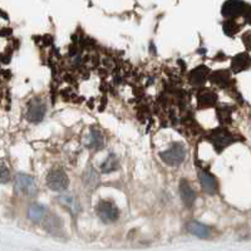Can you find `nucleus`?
I'll use <instances>...</instances> for the list:
<instances>
[{
  "instance_id": "f257e3e1",
  "label": "nucleus",
  "mask_w": 251,
  "mask_h": 251,
  "mask_svg": "<svg viewBox=\"0 0 251 251\" xmlns=\"http://www.w3.org/2000/svg\"><path fill=\"white\" fill-rule=\"evenodd\" d=\"M160 157L162 158L166 165L170 166H178L183 162L186 157V149L185 146L181 143H174L169 150L160 153Z\"/></svg>"
},
{
  "instance_id": "f03ea898",
  "label": "nucleus",
  "mask_w": 251,
  "mask_h": 251,
  "mask_svg": "<svg viewBox=\"0 0 251 251\" xmlns=\"http://www.w3.org/2000/svg\"><path fill=\"white\" fill-rule=\"evenodd\" d=\"M47 185L54 191H64L69 185V178L62 169H54L47 176Z\"/></svg>"
},
{
  "instance_id": "7ed1b4c3",
  "label": "nucleus",
  "mask_w": 251,
  "mask_h": 251,
  "mask_svg": "<svg viewBox=\"0 0 251 251\" xmlns=\"http://www.w3.org/2000/svg\"><path fill=\"white\" fill-rule=\"evenodd\" d=\"M37 183L31 176L25 174H19L15 177V191L19 195L33 196L37 194Z\"/></svg>"
},
{
  "instance_id": "20e7f679",
  "label": "nucleus",
  "mask_w": 251,
  "mask_h": 251,
  "mask_svg": "<svg viewBox=\"0 0 251 251\" xmlns=\"http://www.w3.org/2000/svg\"><path fill=\"white\" fill-rule=\"evenodd\" d=\"M97 214L103 223H114L120 217L118 207L109 200H102L97 206Z\"/></svg>"
},
{
  "instance_id": "39448f33",
  "label": "nucleus",
  "mask_w": 251,
  "mask_h": 251,
  "mask_svg": "<svg viewBox=\"0 0 251 251\" xmlns=\"http://www.w3.org/2000/svg\"><path fill=\"white\" fill-rule=\"evenodd\" d=\"M249 10L248 4L244 1H236V0H230L226 1L221 9V14L226 18H235Z\"/></svg>"
},
{
  "instance_id": "423d86ee",
  "label": "nucleus",
  "mask_w": 251,
  "mask_h": 251,
  "mask_svg": "<svg viewBox=\"0 0 251 251\" xmlns=\"http://www.w3.org/2000/svg\"><path fill=\"white\" fill-rule=\"evenodd\" d=\"M46 114V104L40 100H31L28 108V120L30 122H40Z\"/></svg>"
},
{
  "instance_id": "0eeeda50",
  "label": "nucleus",
  "mask_w": 251,
  "mask_h": 251,
  "mask_svg": "<svg viewBox=\"0 0 251 251\" xmlns=\"http://www.w3.org/2000/svg\"><path fill=\"white\" fill-rule=\"evenodd\" d=\"M211 142L214 143L217 152H220L232 142V137L224 129H216L211 134Z\"/></svg>"
},
{
  "instance_id": "6e6552de",
  "label": "nucleus",
  "mask_w": 251,
  "mask_h": 251,
  "mask_svg": "<svg viewBox=\"0 0 251 251\" xmlns=\"http://www.w3.org/2000/svg\"><path fill=\"white\" fill-rule=\"evenodd\" d=\"M199 178H200L201 186H202V188L207 192V194H216L219 185H217L216 178H215L211 174H208L207 171H202V170H201V171L199 172Z\"/></svg>"
},
{
  "instance_id": "1a4fd4ad",
  "label": "nucleus",
  "mask_w": 251,
  "mask_h": 251,
  "mask_svg": "<svg viewBox=\"0 0 251 251\" xmlns=\"http://www.w3.org/2000/svg\"><path fill=\"white\" fill-rule=\"evenodd\" d=\"M180 194H181V199H182L183 203H185L186 206L194 205L195 200H196V194H195L194 188L190 186V183H188L186 180H181Z\"/></svg>"
},
{
  "instance_id": "9d476101",
  "label": "nucleus",
  "mask_w": 251,
  "mask_h": 251,
  "mask_svg": "<svg viewBox=\"0 0 251 251\" xmlns=\"http://www.w3.org/2000/svg\"><path fill=\"white\" fill-rule=\"evenodd\" d=\"M187 230L192 235L200 237V239H207L210 236V234H211L210 227H207V226L201 223H197V221H190L187 224Z\"/></svg>"
},
{
  "instance_id": "9b49d317",
  "label": "nucleus",
  "mask_w": 251,
  "mask_h": 251,
  "mask_svg": "<svg viewBox=\"0 0 251 251\" xmlns=\"http://www.w3.org/2000/svg\"><path fill=\"white\" fill-rule=\"evenodd\" d=\"M217 96L214 92L205 89L199 94V106L202 108H207V107H212L216 103Z\"/></svg>"
},
{
  "instance_id": "f8f14e48",
  "label": "nucleus",
  "mask_w": 251,
  "mask_h": 251,
  "mask_svg": "<svg viewBox=\"0 0 251 251\" xmlns=\"http://www.w3.org/2000/svg\"><path fill=\"white\" fill-rule=\"evenodd\" d=\"M208 75V68H206L205 66H201V67H197L196 69L191 72V75H190V80L191 83L196 84V86H200L205 82L206 77Z\"/></svg>"
},
{
  "instance_id": "ddd939ff",
  "label": "nucleus",
  "mask_w": 251,
  "mask_h": 251,
  "mask_svg": "<svg viewBox=\"0 0 251 251\" xmlns=\"http://www.w3.org/2000/svg\"><path fill=\"white\" fill-rule=\"evenodd\" d=\"M89 142L87 143V147L92 150H100L102 149L103 145H104V141H103V134L100 133L98 129H92L91 134H89L88 138Z\"/></svg>"
},
{
  "instance_id": "4468645a",
  "label": "nucleus",
  "mask_w": 251,
  "mask_h": 251,
  "mask_svg": "<svg viewBox=\"0 0 251 251\" xmlns=\"http://www.w3.org/2000/svg\"><path fill=\"white\" fill-rule=\"evenodd\" d=\"M60 203H63L64 206L69 208V211L73 212V214H78L80 211V206L78 203V201L75 200V197L71 196V195H63L59 199Z\"/></svg>"
},
{
  "instance_id": "2eb2a0df",
  "label": "nucleus",
  "mask_w": 251,
  "mask_h": 251,
  "mask_svg": "<svg viewBox=\"0 0 251 251\" xmlns=\"http://www.w3.org/2000/svg\"><path fill=\"white\" fill-rule=\"evenodd\" d=\"M211 82H214L215 84L220 87H226L227 83L230 82V75H228L227 72L225 71H219L212 73L211 75Z\"/></svg>"
},
{
  "instance_id": "dca6fc26",
  "label": "nucleus",
  "mask_w": 251,
  "mask_h": 251,
  "mask_svg": "<svg viewBox=\"0 0 251 251\" xmlns=\"http://www.w3.org/2000/svg\"><path fill=\"white\" fill-rule=\"evenodd\" d=\"M249 66V57L246 54H239L232 59L231 68L234 72H241Z\"/></svg>"
},
{
  "instance_id": "f3484780",
  "label": "nucleus",
  "mask_w": 251,
  "mask_h": 251,
  "mask_svg": "<svg viewBox=\"0 0 251 251\" xmlns=\"http://www.w3.org/2000/svg\"><path fill=\"white\" fill-rule=\"evenodd\" d=\"M118 167V160L117 157L114 154H109L107 157V160L100 165V171L104 172V174H108V172L114 171V170Z\"/></svg>"
},
{
  "instance_id": "a211bd4d",
  "label": "nucleus",
  "mask_w": 251,
  "mask_h": 251,
  "mask_svg": "<svg viewBox=\"0 0 251 251\" xmlns=\"http://www.w3.org/2000/svg\"><path fill=\"white\" fill-rule=\"evenodd\" d=\"M44 215H46V208H44L43 206L34 203V205H31L30 207H29L28 216L30 217L31 220H34V221H40V220L44 217Z\"/></svg>"
},
{
  "instance_id": "6ab92c4d",
  "label": "nucleus",
  "mask_w": 251,
  "mask_h": 251,
  "mask_svg": "<svg viewBox=\"0 0 251 251\" xmlns=\"http://www.w3.org/2000/svg\"><path fill=\"white\" fill-rule=\"evenodd\" d=\"M224 30L227 35H234L239 31V24L235 20H226L224 23Z\"/></svg>"
},
{
  "instance_id": "aec40b11",
  "label": "nucleus",
  "mask_w": 251,
  "mask_h": 251,
  "mask_svg": "<svg viewBox=\"0 0 251 251\" xmlns=\"http://www.w3.org/2000/svg\"><path fill=\"white\" fill-rule=\"evenodd\" d=\"M9 180V170L1 161H0V182H6Z\"/></svg>"
}]
</instances>
